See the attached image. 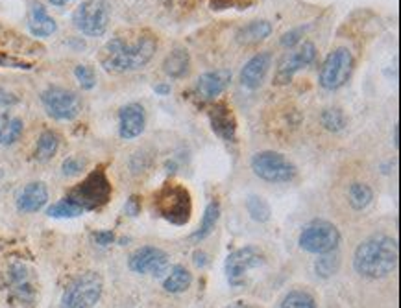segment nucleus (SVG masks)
<instances>
[{
	"instance_id": "a19ab883",
	"label": "nucleus",
	"mask_w": 401,
	"mask_h": 308,
	"mask_svg": "<svg viewBox=\"0 0 401 308\" xmlns=\"http://www.w3.org/2000/svg\"><path fill=\"white\" fill-rule=\"evenodd\" d=\"M50 4L52 6H58V8H63V6L71 4V2H74V0H49Z\"/></svg>"
},
{
	"instance_id": "a211bd4d",
	"label": "nucleus",
	"mask_w": 401,
	"mask_h": 308,
	"mask_svg": "<svg viewBox=\"0 0 401 308\" xmlns=\"http://www.w3.org/2000/svg\"><path fill=\"white\" fill-rule=\"evenodd\" d=\"M49 201V188L41 181H33L22 188L17 198V209L21 212H37Z\"/></svg>"
},
{
	"instance_id": "cd10ccee",
	"label": "nucleus",
	"mask_w": 401,
	"mask_h": 308,
	"mask_svg": "<svg viewBox=\"0 0 401 308\" xmlns=\"http://www.w3.org/2000/svg\"><path fill=\"white\" fill-rule=\"evenodd\" d=\"M22 129H24V124H22L21 118L6 120L2 127H0V144L2 146H11L15 141H19V137L22 135Z\"/></svg>"
},
{
	"instance_id": "f3484780",
	"label": "nucleus",
	"mask_w": 401,
	"mask_h": 308,
	"mask_svg": "<svg viewBox=\"0 0 401 308\" xmlns=\"http://www.w3.org/2000/svg\"><path fill=\"white\" fill-rule=\"evenodd\" d=\"M231 82V72L228 69L203 72L196 82V93L202 100H214L224 93Z\"/></svg>"
},
{
	"instance_id": "aec40b11",
	"label": "nucleus",
	"mask_w": 401,
	"mask_h": 308,
	"mask_svg": "<svg viewBox=\"0 0 401 308\" xmlns=\"http://www.w3.org/2000/svg\"><path fill=\"white\" fill-rule=\"evenodd\" d=\"M270 33H272V24L268 21H253L237 32V43L252 46L270 37Z\"/></svg>"
},
{
	"instance_id": "1a4fd4ad",
	"label": "nucleus",
	"mask_w": 401,
	"mask_h": 308,
	"mask_svg": "<svg viewBox=\"0 0 401 308\" xmlns=\"http://www.w3.org/2000/svg\"><path fill=\"white\" fill-rule=\"evenodd\" d=\"M252 170L255 176L268 183H289L298 174L294 163L278 152H261L253 155Z\"/></svg>"
},
{
	"instance_id": "c9c22d12",
	"label": "nucleus",
	"mask_w": 401,
	"mask_h": 308,
	"mask_svg": "<svg viewBox=\"0 0 401 308\" xmlns=\"http://www.w3.org/2000/svg\"><path fill=\"white\" fill-rule=\"evenodd\" d=\"M94 240H96V244H100V246H108V244H111L115 240V235L111 231L94 233Z\"/></svg>"
},
{
	"instance_id": "4be33fe9",
	"label": "nucleus",
	"mask_w": 401,
	"mask_h": 308,
	"mask_svg": "<svg viewBox=\"0 0 401 308\" xmlns=\"http://www.w3.org/2000/svg\"><path fill=\"white\" fill-rule=\"evenodd\" d=\"M191 284H193V273L182 264L171 268L169 275H167L165 281H163V288H165V292L169 293L185 292V290L191 288Z\"/></svg>"
},
{
	"instance_id": "6e6552de",
	"label": "nucleus",
	"mask_w": 401,
	"mask_h": 308,
	"mask_svg": "<svg viewBox=\"0 0 401 308\" xmlns=\"http://www.w3.org/2000/svg\"><path fill=\"white\" fill-rule=\"evenodd\" d=\"M67 198L80 205L83 210H94L110 201L111 185L104 172L96 170L85 181L80 183L76 188H72Z\"/></svg>"
},
{
	"instance_id": "a878e982",
	"label": "nucleus",
	"mask_w": 401,
	"mask_h": 308,
	"mask_svg": "<svg viewBox=\"0 0 401 308\" xmlns=\"http://www.w3.org/2000/svg\"><path fill=\"white\" fill-rule=\"evenodd\" d=\"M83 212H85V210L69 198H63L61 201H58V203L50 205L49 210H46V215H49L50 218H76V216L83 215Z\"/></svg>"
},
{
	"instance_id": "c756f323",
	"label": "nucleus",
	"mask_w": 401,
	"mask_h": 308,
	"mask_svg": "<svg viewBox=\"0 0 401 308\" xmlns=\"http://www.w3.org/2000/svg\"><path fill=\"white\" fill-rule=\"evenodd\" d=\"M339 266H341V259H339V255L335 251H331V253L322 255L318 260H316V264H314V270L318 273L320 277H331L335 275L336 271H339Z\"/></svg>"
},
{
	"instance_id": "9d476101",
	"label": "nucleus",
	"mask_w": 401,
	"mask_h": 308,
	"mask_svg": "<svg viewBox=\"0 0 401 308\" xmlns=\"http://www.w3.org/2000/svg\"><path fill=\"white\" fill-rule=\"evenodd\" d=\"M353 71V55L348 48L333 50L320 69V85L325 91H336L348 82Z\"/></svg>"
},
{
	"instance_id": "412c9836",
	"label": "nucleus",
	"mask_w": 401,
	"mask_h": 308,
	"mask_svg": "<svg viewBox=\"0 0 401 308\" xmlns=\"http://www.w3.org/2000/svg\"><path fill=\"white\" fill-rule=\"evenodd\" d=\"M189 69H191V57H189V52L185 48L172 50L163 61V71H165L167 76L174 78V80L187 76Z\"/></svg>"
},
{
	"instance_id": "bb28decb",
	"label": "nucleus",
	"mask_w": 401,
	"mask_h": 308,
	"mask_svg": "<svg viewBox=\"0 0 401 308\" xmlns=\"http://www.w3.org/2000/svg\"><path fill=\"white\" fill-rule=\"evenodd\" d=\"M280 308H316V301L305 290H292L283 298Z\"/></svg>"
},
{
	"instance_id": "2eb2a0df",
	"label": "nucleus",
	"mask_w": 401,
	"mask_h": 308,
	"mask_svg": "<svg viewBox=\"0 0 401 308\" xmlns=\"http://www.w3.org/2000/svg\"><path fill=\"white\" fill-rule=\"evenodd\" d=\"M270 66H272V54L270 52H259V54L253 55L241 71L242 87L252 89V91L261 87Z\"/></svg>"
},
{
	"instance_id": "f704fd0d",
	"label": "nucleus",
	"mask_w": 401,
	"mask_h": 308,
	"mask_svg": "<svg viewBox=\"0 0 401 308\" xmlns=\"http://www.w3.org/2000/svg\"><path fill=\"white\" fill-rule=\"evenodd\" d=\"M303 30L302 28H298V30H292V32H287L283 37H281V44L283 46H294L296 43H300V39H302Z\"/></svg>"
},
{
	"instance_id": "4c0bfd02",
	"label": "nucleus",
	"mask_w": 401,
	"mask_h": 308,
	"mask_svg": "<svg viewBox=\"0 0 401 308\" xmlns=\"http://www.w3.org/2000/svg\"><path fill=\"white\" fill-rule=\"evenodd\" d=\"M154 91L160 96H167V94H171V91H172V87L169 85V83H160V85H155L154 87Z\"/></svg>"
},
{
	"instance_id": "0eeeda50",
	"label": "nucleus",
	"mask_w": 401,
	"mask_h": 308,
	"mask_svg": "<svg viewBox=\"0 0 401 308\" xmlns=\"http://www.w3.org/2000/svg\"><path fill=\"white\" fill-rule=\"evenodd\" d=\"M264 262H266V257L255 246H246V248L237 249L225 259V277H228V282L235 288L246 287L250 271L264 266Z\"/></svg>"
},
{
	"instance_id": "6ab92c4d",
	"label": "nucleus",
	"mask_w": 401,
	"mask_h": 308,
	"mask_svg": "<svg viewBox=\"0 0 401 308\" xmlns=\"http://www.w3.org/2000/svg\"><path fill=\"white\" fill-rule=\"evenodd\" d=\"M28 28L35 37H50L56 32V21L46 13L41 2H32L30 4V15H28Z\"/></svg>"
},
{
	"instance_id": "393cba45",
	"label": "nucleus",
	"mask_w": 401,
	"mask_h": 308,
	"mask_svg": "<svg viewBox=\"0 0 401 308\" xmlns=\"http://www.w3.org/2000/svg\"><path fill=\"white\" fill-rule=\"evenodd\" d=\"M60 146V137L54 132H44L41 133V137L37 141V148H35V157L37 161H50L58 152Z\"/></svg>"
},
{
	"instance_id": "39448f33",
	"label": "nucleus",
	"mask_w": 401,
	"mask_h": 308,
	"mask_svg": "<svg viewBox=\"0 0 401 308\" xmlns=\"http://www.w3.org/2000/svg\"><path fill=\"white\" fill-rule=\"evenodd\" d=\"M298 244L307 253H331V251H336L339 244H341V231L331 221L314 220L303 227Z\"/></svg>"
},
{
	"instance_id": "ddd939ff",
	"label": "nucleus",
	"mask_w": 401,
	"mask_h": 308,
	"mask_svg": "<svg viewBox=\"0 0 401 308\" xmlns=\"http://www.w3.org/2000/svg\"><path fill=\"white\" fill-rule=\"evenodd\" d=\"M316 57V46L313 43H303L300 48L292 50L289 54L281 57L278 71H275V83L278 85H285L292 80V76L298 71H302L305 66H309Z\"/></svg>"
},
{
	"instance_id": "f8f14e48",
	"label": "nucleus",
	"mask_w": 401,
	"mask_h": 308,
	"mask_svg": "<svg viewBox=\"0 0 401 308\" xmlns=\"http://www.w3.org/2000/svg\"><path fill=\"white\" fill-rule=\"evenodd\" d=\"M128 266L133 273L161 277L171 268V259L163 249L155 248V246H143L130 255Z\"/></svg>"
},
{
	"instance_id": "9b49d317",
	"label": "nucleus",
	"mask_w": 401,
	"mask_h": 308,
	"mask_svg": "<svg viewBox=\"0 0 401 308\" xmlns=\"http://www.w3.org/2000/svg\"><path fill=\"white\" fill-rule=\"evenodd\" d=\"M41 102L49 116L56 120H74L82 111L80 96L63 87H49L43 91Z\"/></svg>"
},
{
	"instance_id": "2f4dec72",
	"label": "nucleus",
	"mask_w": 401,
	"mask_h": 308,
	"mask_svg": "<svg viewBox=\"0 0 401 308\" xmlns=\"http://www.w3.org/2000/svg\"><path fill=\"white\" fill-rule=\"evenodd\" d=\"M74 76H76L80 87L85 89V91H91V89L96 85V74L91 66L87 65H78L74 69Z\"/></svg>"
},
{
	"instance_id": "7c9ffc66",
	"label": "nucleus",
	"mask_w": 401,
	"mask_h": 308,
	"mask_svg": "<svg viewBox=\"0 0 401 308\" xmlns=\"http://www.w3.org/2000/svg\"><path fill=\"white\" fill-rule=\"evenodd\" d=\"M322 124L330 132H341L346 126V116L341 109H325L322 113Z\"/></svg>"
},
{
	"instance_id": "79ce46f5",
	"label": "nucleus",
	"mask_w": 401,
	"mask_h": 308,
	"mask_svg": "<svg viewBox=\"0 0 401 308\" xmlns=\"http://www.w3.org/2000/svg\"><path fill=\"white\" fill-rule=\"evenodd\" d=\"M194 262H196V266H200V268H202V266L205 264V255L203 253L194 255Z\"/></svg>"
},
{
	"instance_id": "dca6fc26",
	"label": "nucleus",
	"mask_w": 401,
	"mask_h": 308,
	"mask_svg": "<svg viewBox=\"0 0 401 308\" xmlns=\"http://www.w3.org/2000/svg\"><path fill=\"white\" fill-rule=\"evenodd\" d=\"M146 116L141 104H128L124 105L119 113V135L122 138H135L144 132Z\"/></svg>"
},
{
	"instance_id": "f03ea898",
	"label": "nucleus",
	"mask_w": 401,
	"mask_h": 308,
	"mask_svg": "<svg viewBox=\"0 0 401 308\" xmlns=\"http://www.w3.org/2000/svg\"><path fill=\"white\" fill-rule=\"evenodd\" d=\"M398 242L389 235H374L359 244L353 255V268L364 279H383L398 266Z\"/></svg>"
},
{
	"instance_id": "473e14b6",
	"label": "nucleus",
	"mask_w": 401,
	"mask_h": 308,
	"mask_svg": "<svg viewBox=\"0 0 401 308\" xmlns=\"http://www.w3.org/2000/svg\"><path fill=\"white\" fill-rule=\"evenodd\" d=\"M253 0H211V10H246Z\"/></svg>"
},
{
	"instance_id": "5701e85b",
	"label": "nucleus",
	"mask_w": 401,
	"mask_h": 308,
	"mask_svg": "<svg viewBox=\"0 0 401 308\" xmlns=\"http://www.w3.org/2000/svg\"><path fill=\"white\" fill-rule=\"evenodd\" d=\"M219 218H220V205L219 201H214L213 199V201H209L205 210H203V218L202 224H200V229L191 235V238H193L194 242H202V240H205V238L214 231V227L219 224Z\"/></svg>"
},
{
	"instance_id": "c85d7f7f",
	"label": "nucleus",
	"mask_w": 401,
	"mask_h": 308,
	"mask_svg": "<svg viewBox=\"0 0 401 308\" xmlns=\"http://www.w3.org/2000/svg\"><path fill=\"white\" fill-rule=\"evenodd\" d=\"M246 209L248 215L252 216L255 221H259V224L270 220V205L263 198H259V196H250L246 199Z\"/></svg>"
},
{
	"instance_id": "ea45409f",
	"label": "nucleus",
	"mask_w": 401,
	"mask_h": 308,
	"mask_svg": "<svg viewBox=\"0 0 401 308\" xmlns=\"http://www.w3.org/2000/svg\"><path fill=\"white\" fill-rule=\"evenodd\" d=\"M225 308H253V307H252V305L244 303V301H235V303L228 305Z\"/></svg>"
},
{
	"instance_id": "72a5a7b5",
	"label": "nucleus",
	"mask_w": 401,
	"mask_h": 308,
	"mask_svg": "<svg viewBox=\"0 0 401 308\" xmlns=\"http://www.w3.org/2000/svg\"><path fill=\"white\" fill-rule=\"evenodd\" d=\"M83 168H85V161L80 159V157H69V159L63 161V166H61L63 174H65V176H69V177L80 174Z\"/></svg>"
},
{
	"instance_id": "e433bc0d",
	"label": "nucleus",
	"mask_w": 401,
	"mask_h": 308,
	"mask_svg": "<svg viewBox=\"0 0 401 308\" xmlns=\"http://www.w3.org/2000/svg\"><path fill=\"white\" fill-rule=\"evenodd\" d=\"M13 104H17L15 96L10 93H6L4 89L0 87V107H8V105H13Z\"/></svg>"
},
{
	"instance_id": "58836bf2",
	"label": "nucleus",
	"mask_w": 401,
	"mask_h": 308,
	"mask_svg": "<svg viewBox=\"0 0 401 308\" xmlns=\"http://www.w3.org/2000/svg\"><path fill=\"white\" fill-rule=\"evenodd\" d=\"M126 210L130 212L132 216H135L139 212V209H137V198H132L130 201H128V205H126Z\"/></svg>"
},
{
	"instance_id": "7ed1b4c3",
	"label": "nucleus",
	"mask_w": 401,
	"mask_h": 308,
	"mask_svg": "<svg viewBox=\"0 0 401 308\" xmlns=\"http://www.w3.org/2000/svg\"><path fill=\"white\" fill-rule=\"evenodd\" d=\"M155 212L172 226H185L193 215L191 192L183 185L165 183L154 196Z\"/></svg>"
},
{
	"instance_id": "4468645a",
	"label": "nucleus",
	"mask_w": 401,
	"mask_h": 308,
	"mask_svg": "<svg viewBox=\"0 0 401 308\" xmlns=\"http://www.w3.org/2000/svg\"><path fill=\"white\" fill-rule=\"evenodd\" d=\"M209 122L213 132L219 135L220 138H224L225 143H235L237 137V120L233 111L228 104L219 102L209 109Z\"/></svg>"
},
{
	"instance_id": "b1692460",
	"label": "nucleus",
	"mask_w": 401,
	"mask_h": 308,
	"mask_svg": "<svg viewBox=\"0 0 401 308\" xmlns=\"http://www.w3.org/2000/svg\"><path fill=\"white\" fill-rule=\"evenodd\" d=\"M374 199V190L366 183L355 181L348 188V201L355 210H364Z\"/></svg>"
},
{
	"instance_id": "423d86ee",
	"label": "nucleus",
	"mask_w": 401,
	"mask_h": 308,
	"mask_svg": "<svg viewBox=\"0 0 401 308\" xmlns=\"http://www.w3.org/2000/svg\"><path fill=\"white\" fill-rule=\"evenodd\" d=\"M111 4L110 0H85L78 6L72 22L74 26L87 37H100L104 35L110 24Z\"/></svg>"
},
{
	"instance_id": "20e7f679",
	"label": "nucleus",
	"mask_w": 401,
	"mask_h": 308,
	"mask_svg": "<svg viewBox=\"0 0 401 308\" xmlns=\"http://www.w3.org/2000/svg\"><path fill=\"white\" fill-rule=\"evenodd\" d=\"M102 290H104V282L99 273L94 271L82 273L63 292L61 308H93L102 298Z\"/></svg>"
},
{
	"instance_id": "f257e3e1",
	"label": "nucleus",
	"mask_w": 401,
	"mask_h": 308,
	"mask_svg": "<svg viewBox=\"0 0 401 308\" xmlns=\"http://www.w3.org/2000/svg\"><path fill=\"white\" fill-rule=\"evenodd\" d=\"M157 50V39L152 33H139L135 41L113 37L102 46L99 54L100 65L108 72L122 74L148 65Z\"/></svg>"
}]
</instances>
